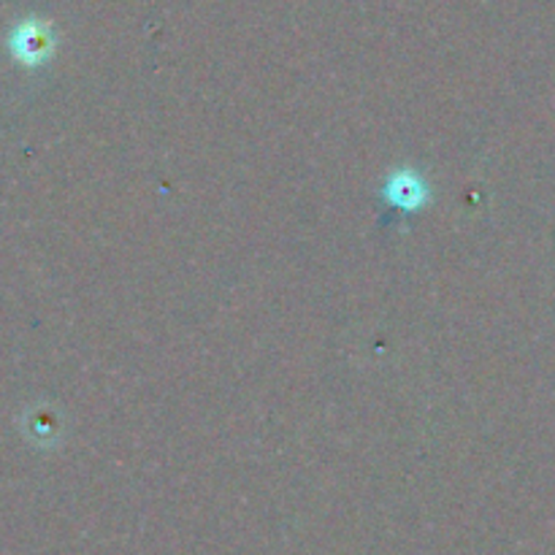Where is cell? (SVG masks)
Listing matches in <instances>:
<instances>
[{
  "instance_id": "cell-1",
  "label": "cell",
  "mask_w": 555,
  "mask_h": 555,
  "mask_svg": "<svg viewBox=\"0 0 555 555\" xmlns=\"http://www.w3.org/2000/svg\"><path fill=\"white\" fill-rule=\"evenodd\" d=\"M9 49L22 65H43L54 52V30L41 20H25L11 30Z\"/></svg>"
},
{
  "instance_id": "cell-2",
  "label": "cell",
  "mask_w": 555,
  "mask_h": 555,
  "mask_svg": "<svg viewBox=\"0 0 555 555\" xmlns=\"http://www.w3.org/2000/svg\"><path fill=\"white\" fill-rule=\"evenodd\" d=\"M431 193H428L426 179L412 168H401V171L390 173L385 182V201L401 211H417L428 204Z\"/></svg>"
}]
</instances>
